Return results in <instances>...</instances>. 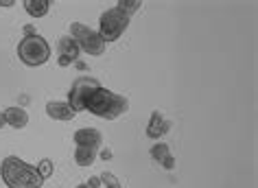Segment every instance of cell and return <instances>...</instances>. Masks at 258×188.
Masks as SVG:
<instances>
[{
  "label": "cell",
  "instance_id": "cell-1",
  "mask_svg": "<svg viewBox=\"0 0 258 188\" xmlns=\"http://www.w3.org/2000/svg\"><path fill=\"white\" fill-rule=\"evenodd\" d=\"M0 179L7 188H42L44 177L37 173L35 166L27 164L18 155H7L0 164Z\"/></svg>",
  "mask_w": 258,
  "mask_h": 188
},
{
  "label": "cell",
  "instance_id": "cell-2",
  "mask_svg": "<svg viewBox=\"0 0 258 188\" xmlns=\"http://www.w3.org/2000/svg\"><path fill=\"white\" fill-rule=\"evenodd\" d=\"M86 112L99 116V118H105V120H114L129 112V99L101 86L86 101Z\"/></svg>",
  "mask_w": 258,
  "mask_h": 188
},
{
  "label": "cell",
  "instance_id": "cell-3",
  "mask_svg": "<svg viewBox=\"0 0 258 188\" xmlns=\"http://www.w3.org/2000/svg\"><path fill=\"white\" fill-rule=\"evenodd\" d=\"M16 53L24 66L37 68V66H44V64L50 59V44L44 40L40 33H31V35H24L20 40Z\"/></svg>",
  "mask_w": 258,
  "mask_h": 188
},
{
  "label": "cell",
  "instance_id": "cell-4",
  "mask_svg": "<svg viewBox=\"0 0 258 188\" xmlns=\"http://www.w3.org/2000/svg\"><path fill=\"white\" fill-rule=\"evenodd\" d=\"M70 37L79 44L81 53H86L90 57H101L107 48V44L103 42V37L96 33V29L88 27V24H81V22L70 24Z\"/></svg>",
  "mask_w": 258,
  "mask_h": 188
},
{
  "label": "cell",
  "instance_id": "cell-5",
  "mask_svg": "<svg viewBox=\"0 0 258 188\" xmlns=\"http://www.w3.org/2000/svg\"><path fill=\"white\" fill-rule=\"evenodd\" d=\"M129 22H132V18H127L125 14H120L116 7L103 11L101 18H99V29H96V33L103 37V42L109 44V42H116L120 40L122 33L129 29Z\"/></svg>",
  "mask_w": 258,
  "mask_h": 188
},
{
  "label": "cell",
  "instance_id": "cell-6",
  "mask_svg": "<svg viewBox=\"0 0 258 188\" xmlns=\"http://www.w3.org/2000/svg\"><path fill=\"white\" fill-rule=\"evenodd\" d=\"M96 88H101V83L94 79V77H79V79L73 81V86L68 90V105L75 114L86 112V101L90 99V94L94 92Z\"/></svg>",
  "mask_w": 258,
  "mask_h": 188
},
{
  "label": "cell",
  "instance_id": "cell-7",
  "mask_svg": "<svg viewBox=\"0 0 258 188\" xmlns=\"http://www.w3.org/2000/svg\"><path fill=\"white\" fill-rule=\"evenodd\" d=\"M57 48H59V57H57V64H59L61 68L73 66V64L81 57V48H79V44H77L70 35L61 37L59 44H57Z\"/></svg>",
  "mask_w": 258,
  "mask_h": 188
},
{
  "label": "cell",
  "instance_id": "cell-8",
  "mask_svg": "<svg viewBox=\"0 0 258 188\" xmlns=\"http://www.w3.org/2000/svg\"><path fill=\"white\" fill-rule=\"evenodd\" d=\"M169 132H171V120L164 118V114H160L158 109H156V112L151 114L149 122H147V138L160 142Z\"/></svg>",
  "mask_w": 258,
  "mask_h": 188
},
{
  "label": "cell",
  "instance_id": "cell-9",
  "mask_svg": "<svg viewBox=\"0 0 258 188\" xmlns=\"http://www.w3.org/2000/svg\"><path fill=\"white\" fill-rule=\"evenodd\" d=\"M75 147H86V149H96L99 151V147L103 145V136L99 129H92V127H83V129H77L75 136Z\"/></svg>",
  "mask_w": 258,
  "mask_h": 188
},
{
  "label": "cell",
  "instance_id": "cell-10",
  "mask_svg": "<svg viewBox=\"0 0 258 188\" xmlns=\"http://www.w3.org/2000/svg\"><path fill=\"white\" fill-rule=\"evenodd\" d=\"M46 116L53 120H61V122H68L75 118V112L70 109V105L66 101H48L46 103Z\"/></svg>",
  "mask_w": 258,
  "mask_h": 188
},
{
  "label": "cell",
  "instance_id": "cell-11",
  "mask_svg": "<svg viewBox=\"0 0 258 188\" xmlns=\"http://www.w3.org/2000/svg\"><path fill=\"white\" fill-rule=\"evenodd\" d=\"M5 120H7V127H14V129H24L29 125V112L24 107H7L5 109Z\"/></svg>",
  "mask_w": 258,
  "mask_h": 188
},
{
  "label": "cell",
  "instance_id": "cell-12",
  "mask_svg": "<svg viewBox=\"0 0 258 188\" xmlns=\"http://www.w3.org/2000/svg\"><path fill=\"white\" fill-rule=\"evenodd\" d=\"M24 11L31 18H44L50 11V0H24Z\"/></svg>",
  "mask_w": 258,
  "mask_h": 188
},
{
  "label": "cell",
  "instance_id": "cell-13",
  "mask_svg": "<svg viewBox=\"0 0 258 188\" xmlns=\"http://www.w3.org/2000/svg\"><path fill=\"white\" fill-rule=\"evenodd\" d=\"M75 162H77V166H92L96 162V149L77 147L75 149Z\"/></svg>",
  "mask_w": 258,
  "mask_h": 188
},
{
  "label": "cell",
  "instance_id": "cell-14",
  "mask_svg": "<svg viewBox=\"0 0 258 188\" xmlns=\"http://www.w3.org/2000/svg\"><path fill=\"white\" fill-rule=\"evenodd\" d=\"M140 7H143L140 0H118V3H116V9H118L120 14H125L127 18H132Z\"/></svg>",
  "mask_w": 258,
  "mask_h": 188
},
{
  "label": "cell",
  "instance_id": "cell-15",
  "mask_svg": "<svg viewBox=\"0 0 258 188\" xmlns=\"http://www.w3.org/2000/svg\"><path fill=\"white\" fill-rule=\"evenodd\" d=\"M149 155L160 164V162H162L166 155H171V149H169V145H166V142H156V145L149 149Z\"/></svg>",
  "mask_w": 258,
  "mask_h": 188
},
{
  "label": "cell",
  "instance_id": "cell-16",
  "mask_svg": "<svg viewBox=\"0 0 258 188\" xmlns=\"http://www.w3.org/2000/svg\"><path fill=\"white\" fill-rule=\"evenodd\" d=\"M99 179H101V186H103V188H122L120 181L116 179L114 173H101Z\"/></svg>",
  "mask_w": 258,
  "mask_h": 188
},
{
  "label": "cell",
  "instance_id": "cell-17",
  "mask_svg": "<svg viewBox=\"0 0 258 188\" xmlns=\"http://www.w3.org/2000/svg\"><path fill=\"white\" fill-rule=\"evenodd\" d=\"M35 168H37V173H40L42 177L46 179V177H50V175H53V160H48V158H46V160H42Z\"/></svg>",
  "mask_w": 258,
  "mask_h": 188
},
{
  "label": "cell",
  "instance_id": "cell-18",
  "mask_svg": "<svg viewBox=\"0 0 258 188\" xmlns=\"http://www.w3.org/2000/svg\"><path fill=\"white\" fill-rule=\"evenodd\" d=\"M160 166L162 168H166V171H173V168L177 166V162H175V158H173V155H166V158L160 162Z\"/></svg>",
  "mask_w": 258,
  "mask_h": 188
},
{
  "label": "cell",
  "instance_id": "cell-19",
  "mask_svg": "<svg viewBox=\"0 0 258 188\" xmlns=\"http://www.w3.org/2000/svg\"><path fill=\"white\" fill-rule=\"evenodd\" d=\"M86 186H88V188H99V186H101V179H99V177H90V179L86 181Z\"/></svg>",
  "mask_w": 258,
  "mask_h": 188
},
{
  "label": "cell",
  "instance_id": "cell-20",
  "mask_svg": "<svg viewBox=\"0 0 258 188\" xmlns=\"http://www.w3.org/2000/svg\"><path fill=\"white\" fill-rule=\"evenodd\" d=\"M16 0H0V7H14Z\"/></svg>",
  "mask_w": 258,
  "mask_h": 188
},
{
  "label": "cell",
  "instance_id": "cell-21",
  "mask_svg": "<svg viewBox=\"0 0 258 188\" xmlns=\"http://www.w3.org/2000/svg\"><path fill=\"white\" fill-rule=\"evenodd\" d=\"M101 158H103V160H109V158H112V151H109V149H103V151H101Z\"/></svg>",
  "mask_w": 258,
  "mask_h": 188
},
{
  "label": "cell",
  "instance_id": "cell-22",
  "mask_svg": "<svg viewBox=\"0 0 258 188\" xmlns=\"http://www.w3.org/2000/svg\"><path fill=\"white\" fill-rule=\"evenodd\" d=\"M3 127H7V120H5V114L0 112V129H3Z\"/></svg>",
  "mask_w": 258,
  "mask_h": 188
},
{
  "label": "cell",
  "instance_id": "cell-23",
  "mask_svg": "<svg viewBox=\"0 0 258 188\" xmlns=\"http://www.w3.org/2000/svg\"><path fill=\"white\" fill-rule=\"evenodd\" d=\"M75 188H88L86 184H79V186H75Z\"/></svg>",
  "mask_w": 258,
  "mask_h": 188
},
{
  "label": "cell",
  "instance_id": "cell-24",
  "mask_svg": "<svg viewBox=\"0 0 258 188\" xmlns=\"http://www.w3.org/2000/svg\"><path fill=\"white\" fill-rule=\"evenodd\" d=\"M0 181H3V179H0Z\"/></svg>",
  "mask_w": 258,
  "mask_h": 188
}]
</instances>
